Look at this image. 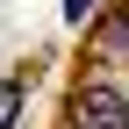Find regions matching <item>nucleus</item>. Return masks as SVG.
<instances>
[{"label": "nucleus", "mask_w": 129, "mask_h": 129, "mask_svg": "<svg viewBox=\"0 0 129 129\" xmlns=\"http://www.w3.org/2000/svg\"><path fill=\"white\" fill-rule=\"evenodd\" d=\"M72 129H129V86L86 79V86L72 93Z\"/></svg>", "instance_id": "obj_1"}, {"label": "nucleus", "mask_w": 129, "mask_h": 129, "mask_svg": "<svg viewBox=\"0 0 129 129\" xmlns=\"http://www.w3.org/2000/svg\"><path fill=\"white\" fill-rule=\"evenodd\" d=\"M101 50H108V57H115V64H129V0H122V7H115V14H108V7H101Z\"/></svg>", "instance_id": "obj_2"}, {"label": "nucleus", "mask_w": 129, "mask_h": 129, "mask_svg": "<svg viewBox=\"0 0 129 129\" xmlns=\"http://www.w3.org/2000/svg\"><path fill=\"white\" fill-rule=\"evenodd\" d=\"M22 79H0V129H14V115H22Z\"/></svg>", "instance_id": "obj_3"}, {"label": "nucleus", "mask_w": 129, "mask_h": 129, "mask_svg": "<svg viewBox=\"0 0 129 129\" xmlns=\"http://www.w3.org/2000/svg\"><path fill=\"white\" fill-rule=\"evenodd\" d=\"M64 22H72V29H86V22H101V0H64Z\"/></svg>", "instance_id": "obj_4"}]
</instances>
